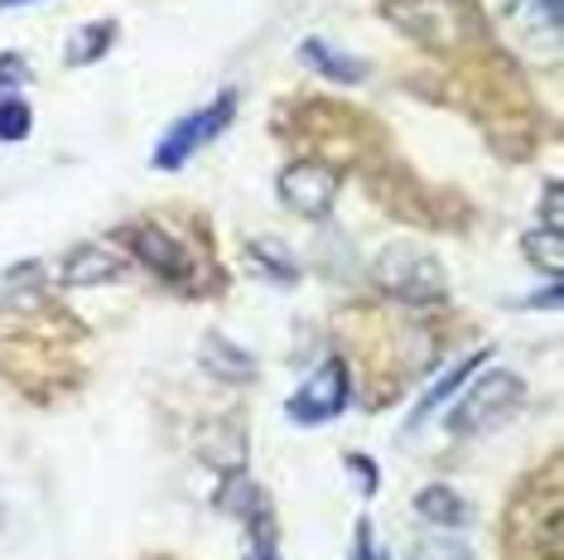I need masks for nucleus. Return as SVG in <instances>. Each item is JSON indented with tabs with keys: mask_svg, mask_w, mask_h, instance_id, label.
Segmentation results:
<instances>
[{
	"mask_svg": "<svg viewBox=\"0 0 564 560\" xmlns=\"http://www.w3.org/2000/svg\"><path fill=\"white\" fill-rule=\"evenodd\" d=\"M525 406V381L517 373H487L468 397H458V406L448 411V435H478L511 420Z\"/></svg>",
	"mask_w": 564,
	"mask_h": 560,
	"instance_id": "f257e3e1",
	"label": "nucleus"
},
{
	"mask_svg": "<svg viewBox=\"0 0 564 560\" xmlns=\"http://www.w3.org/2000/svg\"><path fill=\"white\" fill-rule=\"evenodd\" d=\"M377 286L405 304H434L444 300L448 280H444V266L425 247H387L377 257Z\"/></svg>",
	"mask_w": 564,
	"mask_h": 560,
	"instance_id": "f03ea898",
	"label": "nucleus"
},
{
	"mask_svg": "<svg viewBox=\"0 0 564 560\" xmlns=\"http://www.w3.org/2000/svg\"><path fill=\"white\" fill-rule=\"evenodd\" d=\"M232 111H237V97L223 93V97L213 101V107H203V111H194V117L174 121L170 136H164L160 150H155V164H160V170H184V164L194 160V150L208 146V140L223 131L227 121H232Z\"/></svg>",
	"mask_w": 564,
	"mask_h": 560,
	"instance_id": "7ed1b4c3",
	"label": "nucleus"
},
{
	"mask_svg": "<svg viewBox=\"0 0 564 560\" xmlns=\"http://www.w3.org/2000/svg\"><path fill=\"white\" fill-rule=\"evenodd\" d=\"M343 411H348V367H343V358H328L285 406L294 426H324V420Z\"/></svg>",
	"mask_w": 564,
	"mask_h": 560,
	"instance_id": "20e7f679",
	"label": "nucleus"
},
{
	"mask_svg": "<svg viewBox=\"0 0 564 560\" xmlns=\"http://www.w3.org/2000/svg\"><path fill=\"white\" fill-rule=\"evenodd\" d=\"M333 198H338V174L324 164H290L280 174V203L300 218H328Z\"/></svg>",
	"mask_w": 564,
	"mask_h": 560,
	"instance_id": "39448f33",
	"label": "nucleus"
},
{
	"mask_svg": "<svg viewBox=\"0 0 564 560\" xmlns=\"http://www.w3.org/2000/svg\"><path fill=\"white\" fill-rule=\"evenodd\" d=\"M126 241H131V251L140 261L150 266L155 276H164V280H174V286H184L188 280V251H184V241H174L170 233H160V227H126Z\"/></svg>",
	"mask_w": 564,
	"mask_h": 560,
	"instance_id": "423d86ee",
	"label": "nucleus"
},
{
	"mask_svg": "<svg viewBox=\"0 0 564 560\" xmlns=\"http://www.w3.org/2000/svg\"><path fill=\"white\" fill-rule=\"evenodd\" d=\"M126 276V261L117 251L97 247V241H83L63 257V286H107V280H121Z\"/></svg>",
	"mask_w": 564,
	"mask_h": 560,
	"instance_id": "0eeeda50",
	"label": "nucleus"
},
{
	"mask_svg": "<svg viewBox=\"0 0 564 560\" xmlns=\"http://www.w3.org/2000/svg\"><path fill=\"white\" fill-rule=\"evenodd\" d=\"M198 358H203V367H208L213 377H223V381H256V358L247 348H237L232 338H223V334H203Z\"/></svg>",
	"mask_w": 564,
	"mask_h": 560,
	"instance_id": "6e6552de",
	"label": "nucleus"
},
{
	"mask_svg": "<svg viewBox=\"0 0 564 560\" xmlns=\"http://www.w3.org/2000/svg\"><path fill=\"white\" fill-rule=\"evenodd\" d=\"M198 454L208 460L213 469H223L227 478H237L241 469H247V440H241V426L237 420H227V426H208V435L198 440Z\"/></svg>",
	"mask_w": 564,
	"mask_h": 560,
	"instance_id": "1a4fd4ad",
	"label": "nucleus"
},
{
	"mask_svg": "<svg viewBox=\"0 0 564 560\" xmlns=\"http://www.w3.org/2000/svg\"><path fill=\"white\" fill-rule=\"evenodd\" d=\"M415 513L425 517L430 527L454 531V527H464V521H468V503L458 498L454 488H444V483H434V488H420V493H415Z\"/></svg>",
	"mask_w": 564,
	"mask_h": 560,
	"instance_id": "9d476101",
	"label": "nucleus"
},
{
	"mask_svg": "<svg viewBox=\"0 0 564 560\" xmlns=\"http://www.w3.org/2000/svg\"><path fill=\"white\" fill-rule=\"evenodd\" d=\"M300 54H304V63H314V68L324 73L328 83L352 87V83H362V78H367V63H362V58L338 54V49H328L324 40H304V44H300Z\"/></svg>",
	"mask_w": 564,
	"mask_h": 560,
	"instance_id": "9b49d317",
	"label": "nucleus"
},
{
	"mask_svg": "<svg viewBox=\"0 0 564 560\" xmlns=\"http://www.w3.org/2000/svg\"><path fill=\"white\" fill-rule=\"evenodd\" d=\"M482 358H492V353H468V358L458 363V367H454V373H448L444 381H434V387H430V397L415 406V416H410V430H415V426H425V420H430L434 411H440V406H448V401H454L458 391H464V381H468V377H473V373H478V367H482Z\"/></svg>",
	"mask_w": 564,
	"mask_h": 560,
	"instance_id": "f8f14e48",
	"label": "nucleus"
},
{
	"mask_svg": "<svg viewBox=\"0 0 564 560\" xmlns=\"http://www.w3.org/2000/svg\"><path fill=\"white\" fill-rule=\"evenodd\" d=\"M111 40H117V24L111 20H97V24H87V30H78V40L68 44V68H87V63L107 58Z\"/></svg>",
	"mask_w": 564,
	"mask_h": 560,
	"instance_id": "ddd939ff",
	"label": "nucleus"
},
{
	"mask_svg": "<svg viewBox=\"0 0 564 560\" xmlns=\"http://www.w3.org/2000/svg\"><path fill=\"white\" fill-rule=\"evenodd\" d=\"M525 257H531V266H541L550 280H560L564 276V233H550V227L531 233L525 237Z\"/></svg>",
	"mask_w": 564,
	"mask_h": 560,
	"instance_id": "4468645a",
	"label": "nucleus"
},
{
	"mask_svg": "<svg viewBox=\"0 0 564 560\" xmlns=\"http://www.w3.org/2000/svg\"><path fill=\"white\" fill-rule=\"evenodd\" d=\"M30 126H34V117H30V107L24 101H0V140H24L30 136Z\"/></svg>",
	"mask_w": 564,
	"mask_h": 560,
	"instance_id": "2eb2a0df",
	"label": "nucleus"
},
{
	"mask_svg": "<svg viewBox=\"0 0 564 560\" xmlns=\"http://www.w3.org/2000/svg\"><path fill=\"white\" fill-rule=\"evenodd\" d=\"M410 560H473V556H468V546L454 537H430V541H415Z\"/></svg>",
	"mask_w": 564,
	"mask_h": 560,
	"instance_id": "dca6fc26",
	"label": "nucleus"
},
{
	"mask_svg": "<svg viewBox=\"0 0 564 560\" xmlns=\"http://www.w3.org/2000/svg\"><path fill=\"white\" fill-rule=\"evenodd\" d=\"M251 257H256V261H261V266H271V271H275V280H280V286H290V280H294V266H290V257H285V251H280V247H275V241H271V237L251 241Z\"/></svg>",
	"mask_w": 564,
	"mask_h": 560,
	"instance_id": "f3484780",
	"label": "nucleus"
},
{
	"mask_svg": "<svg viewBox=\"0 0 564 560\" xmlns=\"http://www.w3.org/2000/svg\"><path fill=\"white\" fill-rule=\"evenodd\" d=\"M521 10H531V15H541V20H545V30H550V34H560V20H564L560 0H521Z\"/></svg>",
	"mask_w": 564,
	"mask_h": 560,
	"instance_id": "a211bd4d",
	"label": "nucleus"
},
{
	"mask_svg": "<svg viewBox=\"0 0 564 560\" xmlns=\"http://www.w3.org/2000/svg\"><path fill=\"white\" fill-rule=\"evenodd\" d=\"M348 469H357V478H362V493H377V464H371L367 454H348Z\"/></svg>",
	"mask_w": 564,
	"mask_h": 560,
	"instance_id": "6ab92c4d",
	"label": "nucleus"
},
{
	"mask_svg": "<svg viewBox=\"0 0 564 560\" xmlns=\"http://www.w3.org/2000/svg\"><path fill=\"white\" fill-rule=\"evenodd\" d=\"M352 560H387L377 546H371V527H367V521H357V551H352Z\"/></svg>",
	"mask_w": 564,
	"mask_h": 560,
	"instance_id": "aec40b11",
	"label": "nucleus"
},
{
	"mask_svg": "<svg viewBox=\"0 0 564 560\" xmlns=\"http://www.w3.org/2000/svg\"><path fill=\"white\" fill-rule=\"evenodd\" d=\"M541 218H545L550 233H560V184H550V189H545V208H541Z\"/></svg>",
	"mask_w": 564,
	"mask_h": 560,
	"instance_id": "412c9836",
	"label": "nucleus"
},
{
	"mask_svg": "<svg viewBox=\"0 0 564 560\" xmlns=\"http://www.w3.org/2000/svg\"><path fill=\"white\" fill-rule=\"evenodd\" d=\"M521 304H525V310H555V304H560V280H550V290H541V295H531Z\"/></svg>",
	"mask_w": 564,
	"mask_h": 560,
	"instance_id": "4be33fe9",
	"label": "nucleus"
},
{
	"mask_svg": "<svg viewBox=\"0 0 564 560\" xmlns=\"http://www.w3.org/2000/svg\"><path fill=\"white\" fill-rule=\"evenodd\" d=\"M24 78V63L20 58H0V83H20Z\"/></svg>",
	"mask_w": 564,
	"mask_h": 560,
	"instance_id": "5701e85b",
	"label": "nucleus"
},
{
	"mask_svg": "<svg viewBox=\"0 0 564 560\" xmlns=\"http://www.w3.org/2000/svg\"><path fill=\"white\" fill-rule=\"evenodd\" d=\"M6 6H30V0H0V10H6Z\"/></svg>",
	"mask_w": 564,
	"mask_h": 560,
	"instance_id": "b1692460",
	"label": "nucleus"
}]
</instances>
